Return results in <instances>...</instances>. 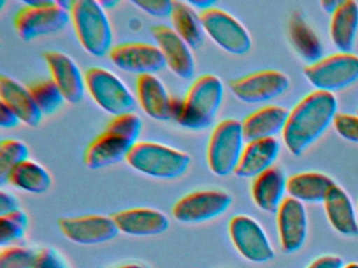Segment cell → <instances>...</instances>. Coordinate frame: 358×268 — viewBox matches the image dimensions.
<instances>
[{"label":"cell","mask_w":358,"mask_h":268,"mask_svg":"<svg viewBox=\"0 0 358 268\" xmlns=\"http://www.w3.org/2000/svg\"><path fill=\"white\" fill-rule=\"evenodd\" d=\"M20 123V117L5 103L0 102V126L6 129H11Z\"/></svg>","instance_id":"cell-39"},{"label":"cell","mask_w":358,"mask_h":268,"mask_svg":"<svg viewBox=\"0 0 358 268\" xmlns=\"http://www.w3.org/2000/svg\"><path fill=\"white\" fill-rule=\"evenodd\" d=\"M357 209H358V204H357ZM357 211H358V209H357Z\"/></svg>","instance_id":"cell-47"},{"label":"cell","mask_w":358,"mask_h":268,"mask_svg":"<svg viewBox=\"0 0 358 268\" xmlns=\"http://www.w3.org/2000/svg\"><path fill=\"white\" fill-rule=\"evenodd\" d=\"M20 209V200L12 193L0 192V216L8 215Z\"/></svg>","instance_id":"cell-38"},{"label":"cell","mask_w":358,"mask_h":268,"mask_svg":"<svg viewBox=\"0 0 358 268\" xmlns=\"http://www.w3.org/2000/svg\"><path fill=\"white\" fill-rule=\"evenodd\" d=\"M38 251L28 246L11 245L0 253V268H34Z\"/></svg>","instance_id":"cell-34"},{"label":"cell","mask_w":358,"mask_h":268,"mask_svg":"<svg viewBox=\"0 0 358 268\" xmlns=\"http://www.w3.org/2000/svg\"><path fill=\"white\" fill-rule=\"evenodd\" d=\"M30 150L22 140L7 138L0 142V182L6 184L10 172L24 161H28Z\"/></svg>","instance_id":"cell-32"},{"label":"cell","mask_w":358,"mask_h":268,"mask_svg":"<svg viewBox=\"0 0 358 268\" xmlns=\"http://www.w3.org/2000/svg\"><path fill=\"white\" fill-rule=\"evenodd\" d=\"M58 228L68 240L80 245L103 244L120 234L113 216L100 214L62 217Z\"/></svg>","instance_id":"cell-13"},{"label":"cell","mask_w":358,"mask_h":268,"mask_svg":"<svg viewBox=\"0 0 358 268\" xmlns=\"http://www.w3.org/2000/svg\"><path fill=\"white\" fill-rule=\"evenodd\" d=\"M120 232L134 237H150L163 234L169 228L164 213L150 207H133L113 215Z\"/></svg>","instance_id":"cell-19"},{"label":"cell","mask_w":358,"mask_h":268,"mask_svg":"<svg viewBox=\"0 0 358 268\" xmlns=\"http://www.w3.org/2000/svg\"><path fill=\"white\" fill-rule=\"evenodd\" d=\"M118 268H150V266L145 265L142 263H129L125 264V265L120 266Z\"/></svg>","instance_id":"cell-43"},{"label":"cell","mask_w":358,"mask_h":268,"mask_svg":"<svg viewBox=\"0 0 358 268\" xmlns=\"http://www.w3.org/2000/svg\"><path fill=\"white\" fill-rule=\"evenodd\" d=\"M28 89L43 115L56 112L66 100L52 79L31 83Z\"/></svg>","instance_id":"cell-31"},{"label":"cell","mask_w":358,"mask_h":268,"mask_svg":"<svg viewBox=\"0 0 358 268\" xmlns=\"http://www.w3.org/2000/svg\"><path fill=\"white\" fill-rule=\"evenodd\" d=\"M333 125L339 136L358 144V115L337 113Z\"/></svg>","instance_id":"cell-35"},{"label":"cell","mask_w":358,"mask_h":268,"mask_svg":"<svg viewBox=\"0 0 358 268\" xmlns=\"http://www.w3.org/2000/svg\"><path fill=\"white\" fill-rule=\"evenodd\" d=\"M289 36L297 54L309 65L324 58V46L320 38L299 10L293 13L289 21Z\"/></svg>","instance_id":"cell-28"},{"label":"cell","mask_w":358,"mask_h":268,"mask_svg":"<svg viewBox=\"0 0 358 268\" xmlns=\"http://www.w3.org/2000/svg\"><path fill=\"white\" fill-rule=\"evenodd\" d=\"M14 19L16 31L24 41L62 31L71 21L70 12L52 0H27Z\"/></svg>","instance_id":"cell-6"},{"label":"cell","mask_w":358,"mask_h":268,"mask_svg":"<svg viewBox=\"0 0 358 268\" xmlns=\"http://www.w3.org/2000/svg\"><path fill=\"white\" fill-rule=\"evenodd\" d=\"M142 127L141 117L135 112L113 117L104 131L85 149L83 163L90 170H100L127 159L133 147L139 142Z\"/></svg>","instance_id":"cell-2"},{"label":"cell","mask_w":358,"mask_h":268,"mask_svg":"<svg viewBox=\"0 0 358 268\" xmlns=\"http://www.w3.org/2000/svg\"><path fill=\"white\" fill-rule=\"evenodd\" d=\"M0 102L5 103L20 117V121L30 127H37L43 121V112L28 87L8 75L0 77Z\"/></svg>","instance_id":"cell-21"},{"label":"cell","mask_w":358,"mask_h":268,"mask_svg":"<svg viewBox=\"0 0 358 268\" xmlns=\"http://www.w3.org/2000/svg\"><path fill=\"white\" fill-rule=\"evenodd\" d=\"M34 268H70V266L59 251L45 247L38 251Z\"/></svg>","instance_id":"cell-37"},{"label":"cell","mask_w":358,"mask_h":268,"mask_svg":"<svg viewBox=\"0 0 358 268\" xmlns=\"http://www.w3.org/2000/svg\"><path fill=\"white\" fill-rule=\"evenodd\" d=\"M357 115H358V109H357Z\"/></svg>","instance_id":"cell-46"},{"label":"cell","mask_w":358,"mask_h":268,"mask_svg":"<svg viewBox=\"0 0 358 268\" xmlns=\"http://www.w3.org/2000/svg\"><path fill=\"white\" fill-rule=\"evenodd\" d=\"M150 31L169 69L181 79H192L196 73V61L189 45L167 25H155Z\"/></svg>","instance_id":"cell-16"},{"label":"cell","mask_w":358,"mask_h":268,"mask_svg":"<svg viewBox=\"0 0 358 268\" xmlns=\"http://www.w3.org/2000/svg\"><path fill=\"white\" fill-rule=\"evenodd\" d=\"M29 226V217L22 209L0 216V245L11 246L12 243L22 240Z\"/></svg>","instance_id":"cell-33"},{"label":"cell","mask_w":358,"mask_h":268,"mask_svg":"<svg viewBox=\"0 0 358 268\" xmlns=\"http://www.w3.org/2000/svg\"><path fill=\"white\" fill-rule=\"evenodd\" d=\"M138 102L146 115L155 121L171 119V98L163 82L156 75H139L137 79Z\"/></svg>","instance_id":"cell-22"},{"label":"cell","mask_w":358,"mask_h":268,"mask_svg":"<svg viewBox=\"0 0 358 268\" xmlns=\"http://www.w3.org/2000/svg\"><path fill=\"white\" fill-rule=\"evenodd\" d=\"M358 34V3L354 0L341 1L332 14L330 35L339 52H352Z\"/></svg>","instance_id":"cell-26"},{"label":"cell","mask_w":358,"mask_h":268,"mask_svg":"<svg viewBox=\"0 0 358 268\" xmlns=\"http://www.w3.org/2000/svg\"><path fill=\"white\" fill-rule=\"evenodd\" d=\"M280 246L287 253L301 251L308 236V216L301 201L285 198L276 213Z\"/></svg>","instance_id":"cell-18"},{"label":"cell","mask_w":358,"mask_h":268,"mask_svg":"<svg viewBox=\"0 0 358 268\" xmlns=\"http://www.w3.org/2000/svg\"><path fill=\"white\" fill-rule=\"evenodd\" d=\"M324 211L331 226L345 237L358 236V222L351 198L336 184L330 188L324 201Z\"/></svg>","instance_id":"cell-25"},{"label":"cell","mask_w":358,"mask_h":268,"mask_svg":"<svg viewBox=\"0 0 358 268\" xmlns=\"http://www.w3.org/2000/svg\"><path fill=\"white\" fill-rule=\"evenodd\" d=\"M200 16L205 34L222 50L236 56L246 54L251 50L250 35L229 13L215 6L203 10Z\"/></svg>","instance_id":"cell-10"},{"label":"cell","mask_w":358,"mask_h":268,"mask_svg":"<svg viewBox=\"0 0 358 268\" xmlns=\"http://www.w3.org/2000/svg\"><path fill=\"white\" fill-rule=\"evenodd\" d=\"M51 73V79L55 82L64 96V100L71 104H78L85 98V77L78 64L64 52L48 50L43 54Z\"/></svg>","instance_id":"cell-17"},{"label":"cell","mask_w":358,"mask_h":268,"mask_svg":"<svg viewBox=\"0 0 358 268\" xmlns=\"http://www.w3.org/2000/svg\"><path fill=\"white\" fill-rule=\"evenodd\" d=\"M113 64L135 75H155L167 66L158 46L143 42H129L114 46L108 54Z\"/></svg>","instance_id":"cell-15"},{"label":"cell","mask_w":358,"mask_h":268,"mask_svg":"<svg viewBox=\"0 0 358 268\" xmlns=\"http://www.w3.org/2000/svg\"><path fill=\"white\" fill-rule=\"evenodd\" d=\"M231 204L232 197L224 191H194L180 198L171 214L181 223H204L223 215Z\"/></svg>","instance_id":"cell-12"},{"label":"cell","mask_w":358,"mask_h":268,"mask_svg":"<svg viewBox=\"0 0 358 268\" xmlns=\"http://www.w3.org/2000/svg\"><path fill=\"white\" fill-rule=\"evenodd\" d=\"M187 2L194 8H201L202 12L208 10V8H215V1H213V0H190Z\"/></svg>","instance_id":"cell-41"},{"label":"cell","mask_w":358,"mask_h":268,"mask_svg":"<svg viewBox=\"0 0 358 268\" xmlns=\"http://www.w3.org/2000/svg\"><path fill=\"white\" fill-rule=\"evenodd\" d=\"M127 163L136 171L158 179H176L189 167V155L156 142H138L127 155Z\"/></svg>","instance_id":"cell-5"},{"label":"cell","mask_w":358,"mask_h":268,"mask_svg":"<svg viewBox=\"0 0 358 268\" xmlns=\"http://www.w3.org/2000/svg\"><path fill=\"white\" fill-rule=\"evenodd\" d=\"M337 114V100L330 92L315 91L301 98L289 113L282 131L291 154L299 156L328 129Z\"/></svg>","instance_id":"cell-1"},{"label":"cell","mask_w":358,"mask_h":268,"mask_svg":"<svg viewBox=\"0 0 358 268\" xmlns=\"http://www.w3.org/2000/svg\"><path fill=\"white\" fill-rule=\"evenodd\" d=\"M345 266L343 259L338 255H322L314 260L307 268H343Z\"/></svg>","instance_id":"cell-40"},{"label":"cell","mask_w":358,"mask_h":268,"mask_svg":"<svg viewBox=\"0 0 358 268\" xmlns=\"http://www.w3.org/2000/svg\"><path fill=\"white\" fill-rule=\"evenodd\" d=\"M306 79L320 91L345 89L358 81V56L352 52H337L324 57L303 69Z\"/></svg>","instance_id":"cell-9"},{"label":"cell","mask_w":358,"mask_h":268,"mask_svg":"<svg viewBox=\"0 0 358 268\" xmlns=\"http://www.w3.org/2000/svg\"><path fill=\"white\" fill-rule=\"evenodd\" d=\"M335 182L326 174L303 172L287 180V192L290 197L305 203H324Z\"/></svg>","instance_id":"cell-27"},{"label":"cell","mask_w":358,"mask_h":268,"mask_svg":"<svg viewBox=\"0 0 358 268\" xmlns=\"http://www.w3.org/2000/svg\"><path fill=\"white\" fill-rule=\"evenodd\" d=\"M51 174L41 163L28 161L16 165L8 176V184L32 194H43L52 186Z\"/></svg>","instance_id":"cell-30"},{"label":"cell","mask_w":358,"mask_h":268,"mask_svg":"<svg viewBox=\"0 0 358 268\" xmlns=\"http://www.w3.org/2000/svg\"><path fill=\"white\" fill-rule=\"evenodd\" d=\"M290 80L282 71H257L245 77L232 80L229 88L232 94L244 103L259 104L269 102L288 90Z\"/></svg>","instance_id":"cell-14"},{"label":"cell","mask_w":358,"mask_h":268,"mask_svg":"<svg viewBox=\"0 0 358 268\" xmlns=\"http://www.w3.org/2000/svg\"><path fill=\"white\" fill-rule=\"evenodd\" d=\"M343 268H358V263H356V262H351V263L343 266Z\"/></svg>","instance_id":"cell-45"},{"label":"cell","mask_w":358,"mask_h":268,"mask_svg":"<svg viewBox=\"0 0 358 268\" xmlns=\"http://www.w3.org/2000/svg\"><path fill=\"white\" fill-rule=\"evenodd\" d=\"M288 109L270 105L249 114L242 121L243 132L247 142L272 138L284 131L288 121Z\"/></svg>","instance_id":"cell-23"},{"label":"cell","mask_w":358,"mask_h":268,"mask_svg":"<svg viewBox=\"0 0 358 268\" xmlns=\"http://www.w3.org/2000/svg\"><path fill=\"white\" fill-rule=\"evenodd\" d=\"M224 98L223 82L217 75L196 77L183 100L171 98V119L186 129H207L213 125Z\"/></svg>","instance_id":"cell-3"},{"label":"cell","mask_w":358,"mask_h":268,"mask_svg":"<svg viewBox=\"0 0 358 268\" xmlns=\"http://www.w3.org/2000/svg\"><path fill=\"white\" fill-rule=\"evenodd\" d=\"M230 239L238 253L247 261L263 264L272 261L275 251L261 224L247 215H236L228 225Z\"/></svg>","instance_id":"cell-11"},{"label":"cell","mask_w":358,"mask_h":268,"mask_svg":"<svg viewBox=\"0 0 358 268\" xmlns=\"http://www.w3.org/2000/svg\"><path fill=\"white\" fill-rule=\"evenodd\" d=\"M101 6H103L104 8H114L115 6L119 3V1H100Z\"/></svg>","instance_id":"cell-44"},{"label":"cell","mask_w":358,"mask_h":268,"mask_svg":"<svg viewBox=\"0 0 358 268\" xmlns=\"http://www.w3.org/2000/svg\"><path fill=\"white\" fill-rule=\"evenodd\" d=\"M341 2L338 0H322L320 1V6H322V10H326L329 14H333L338 8Z\"/></svg>","instance_id":"cell-42"},{"label":"cell","mask_w":358,"mask_h":268,"mask_svg":"<svg viewBox=\"0 0 358 268\" xmlns=\"http://www.w3.org/2000/svg\"><path fill=\"white\" fill-rule=\"evenodd\" d=\"M284 172L276 167L270 168L253 180L251 195L255 205L265 213L276 214L287 192Z\"/></svg>","instance_id":"cell-24"},{"label":"cell","mask_w":358,"mask_h":268,"mask_svg":"<svg viewBox=\"0 0 358 268\" xmlns=\"http://www.w3.org/2000/svg\"><path fill=\"white\" fill-rule=\"evenodd\" d=\"M245 140L242 123L236 119H224L213 128L207 147V163L215 175L224 177L234 173Z\"/></svg>","instance_id":"cell-7"},{"label":"cell","mask_w":358,"mask_h":268,"mask_svg":"<svg viewBox=\"0 0 358 268\" xmlns=\"http://www.w3.org/2000/svg\"><path fill=\"white\" fill-rule=\"evenodd\" d=\"M71 21L81 46L92 56L110 54L113 48V29L106 8L96 0H73Z\"/></svg>","instance_id":"cell-4"},{"label":"cell","mask_w":358,"mask_h":268,"mask_svg":"<svg viewBox=\"0 0 358 268\" xmlns=\"http://www.w3.org/2000/svg\"><path fill=\"white\" fill-rule=\"evenodd\" d=\"M133 4L146 14L158 18L171 17L173 13V1L171 0H135Z\"/></svg>","instance_id":"cell-36"},{"label":"cell","mask_w":358,"mask_h":268,"mask_svg":"<svg viewBox=\"0 0 358 268\" xmlns=\"http://www.w3.org/2000/svg\"><path fill=\"white\" fill-rule=\"evenodd\" d=\"M275 137L252 140L245 146L234 174L241 178H255L272 168L280 154Z\"/></svg>","instance_id":"cell-20"},{"label":"cell","mask_w":358,"mask_h":268,"mask_svg":"<svg viewBox=\"0 0 358 268\" xmlns=\"http://www.w3.org/2000/svg\"><path fill=\"white\" fill-rule=\"evenodd\" d=\"M171 18L176 33L192 50H198L203 45L205 31L201 16L188 2L173 1Z\"/></svg>","instance_id":"cell-29"},{"label":"cell","mask_w":358,"mask_h":268,"mask_svg":"<svg viewBox=\"0 0 358 268\" xmlns=\"http://www.w3.org/2000/svg\"><path fill=\"white\" fill-rule=\"evenodd\" d=\"M85 77L90 96L106 112L114 117L134 112L135 96L112 71L102 67H92L87 69Z\"/></svg>","instance_id":"cell-8"}]
</instances>
